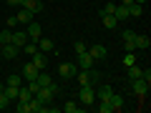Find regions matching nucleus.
Returning a JSON list of instances; mask_svg holds the SVG:
<instances>
[{
    "label": "nucleus",
    "instance_id": "f257e3e1",
    "mask_svg": "<svg viewBox=\"0 0 151 113\" xmlns=\"http://www.w3.org/2000/svg\"><path fill=\"white\" fill-rule=\"evenodd\" d=\"M78 101H81L83 106H93V103H96V91H93V86H81Z\"/></svg>",
    "mask_w": 151,
    "mask_h": 113
},
{
    "label": "nucleus",
    "instance_id": "f03ea898",
    "mask_svg": "<svg viewBox=\"0 0 151 113\" xmlns=\"http://www.w3.org/2000/svg\"><path fill=\"white\" fill-rule=\"evenodd\" d=\"M149 88H151V83L146 81V78H134V81H131V91L136 93V96H149Z\"/></svg>",
    "mask_w": 151,
    "mask_h": 113
},
{
    "label": "nucleus",
    "instance_id": "7ed1b4c3",
    "mask_svg": "<svg viewBox=\"0 0 151 113\" xmlns=\"http://www.w3.org/2000/svg\"><path fill=\"white\" fill-rule=\"evenodd\" d=\"M76 65H78L81 70H88V68H93V65H96V60H93L91 53L86 50V53H78V55H76Z\"/></svg>",
    "mask_w": 151,
    "mask_h": 113
},
{
    "label": "nucleus",
    "instance_id": "20e7f679",
    "mask_svg": "<svg viewBox=\"0 0 151 113\" xmlns=\"http://www.w3.org/2000/svg\"><path fill=\"white\" fill-rule=\"evenodd\" d=\"M58 73H60V78H76L78 65H76V63H68V60H63V63L58 65Z\"/></svg>",
    "mask_w": 151,
    "mask_h": 113
},
{
    "label": "nucleus",
    "instance_id": "39448f33",
    "mask_svg": "<svg viewBox=\"0 0 151 113\" xmlns=\"http://www.w3.org/2000/svg\"><path fill=\"white\" fill-rule=\"evenodd\" d=\"M25 33H28V38H30V40H35V43H38V38L43 35V28H40V23L30 20V23H28V28H25Z\"/></svg>",
    "mask_w": 151,
    "mask_h": 113
},
{
    "label": "nucleus",
    "instance_id": "423d86ee",
    "mask_svg": "<svg viewBox=\"0 0 151 113\" xmlns=\"http://www.w3.org/2000/svg\"><path fill=\"white\" fill-rule=\"evenodd\" d=\"M38 73H40V70H38L33 63H25V65H23V70H20V75H23V81H25V83L28 81H35Z\"/></svg>",
    "mask_w": 151,
    "mask_h": 113
},
{
    "label": "nucleus",
    "instance_id": "0eeeda50",
    "mask_svg": "<svg viewBox=\"0 0 151 113\" xmlns=\"http://www.w3.org/2000/svg\"><path fill=\"white\" fill-rule=\"evenodd\" d=\"M18 53H20V48H18V45H13V43H8V45H3V48H0V55H3L5 60L18 58Z\"/></svg>",
    "mask_w": 151,
    "mask_h": 113
},
{
    "label": "nucleus",
    "instance_id": "6e6552de",
    "mask_svg": "<svg viewBox=\"0 0 151 113\" xmlns=\"http://www.w3.org/2000/svg\"><path fill=\"white\" fill-rule=\"evenodd\" d=\"M88 53H91L93 60H106L108 50H106V45H91V48H88Z\"/></svg>",
    "mask_w": 151,
    "mask_h": 113
},
{
    "label": "nucleus",
    "instance_id": "1a4fd4ad",
    "mask_svg": "<svg viewBox=\"0 0 151 113\" xmlns=\"http://www.w3.org/2000/svg\"><path fill=\"white\" fill-rule=\"evenodd\" d=\"M20 8H25L30 13H40L43 10V0H20Z\"/></svg>",
    "mask_w": 151,
    "mask_h": 113
},
{
    "label": "nucleus",
    "instance_id": "9d476101",
    "mask_svg": "<svg viewBox=\"0 0 151 113\" xmlns=\"http://www.w3.org/2000/svg\"><path fill=\"white\" fill-rule=\"evenodd\" d=\"M53 96H55V93L50 91L48 86H45V88H38V93H35V98H38V101H40V103H45V106H48V103L53 101Z\"/></svg>",
    "mask_w": 151,
    "mask_h": 113
},
{
    "label": "nucleus",
    "instance_id": "9b49d317",
    "mask_svg": "<svg viewBox=\"0 0 151 113\" xmlns=\"http://www.w3.org/2000/svg\"><path fill=\"white\" fill-rule=\"evenodd\" d=\"M28 40H30V38H28V33H25V30H13V40H10L13 45H18V48H23V45H25Z\"/></svg>",
    "mask_w": 151,
    "mask_h": 113
},
{
    "label": "nucleus",
    "instance_id": "f8f14e48",
    "mask_svg": "<svg viewBox=\"0 0 151 113\" xmlns=\"http://www.w3.org/2000/svg\"><path fill=\"white\" fill-rule=\"evenodd\" d=\"M33 65H35L38 70H45V65H48V60H45V53L43 50H35V53H33V60H30Z\"/></svg>",
    "mask_w": 151,
    "mask_h": 113
},
{
    "label": "nucleus",
    "instance_id": "ddd939ff",
    "mask_svg": "<svg viewBox=\"0 0 151 113\" xmlns=\"http://www.w3.org/2000/svg\"><path fill=\"white\" fill-rule=\"evenodd\" d=\"M149 45H151V38L149 35H136L134 38V48L136 50H149Z\"/></svg>",
    "mask_w": 151,
    "mask_h": 113
},
{
    "label": "nucleus",
    "instance_id": "4468645a",
    "mask_svg": "<svg viewBox=\"0 0 151 113\" xmlns=\"http://www.w3.org/2000/svg\"><path fill=\"white\" fill-rule=\"evenodd\" d=\"M53 48H55V43L50 40V38H43V35L38 38V50H43V53H50Z\"/></svg>",
    "mask_w": 151,
    "mask_h": 113
},
{
    "label": "nucleus",
    "instance_id": "2eb2a0df",
    "mask_svg": "<svg viewBox=\"0 0 151 113\" xmlns=\"http://www.w3.org/2000/svg\"><path fill=\"white\" fill-rule=\"evenodd\" d=\"M33 15H35V13H30V10H25V8H20V13H18V25H28V23L33 20Z\"/></svg>",
    "mask_w": 151,
    "mask_h": 113
},
{
    "label": "nucleus",
    "instance_id": "dca6fc26",
    "mask_svg": "<svg viewBox=\"0 0 151 113\" xmlns=\"http://www.w3.org/2000/svg\"><path fill=\"white\" fill-rule=\"evenodd\" d=\"M108 103H111V111H121V108H124V96H119V93H111Z\"/></svg>",
    "mask_w": 151,
    "mask_h": 113
},
{
    "label": "nucleus",
    "instance_id": "f3484780",
    "mask_svg": "<svg viewBox=\"0 0 151 113\" xmlns=\"http://www.w3.org/2000/svg\"><path fill=\"white\" fill-rule=\"evenodd\" d=\"M113 18L119 23H124L126 18H129V5H116V10H113Z\"/></svg>",
    "mask_w": 151,
    "mask_h": 113
},
{
    "label": "nucleus",
    "instance_id": "a211bd4d",
    "mask_svg": "<svg viewBox=\"0 0 151 113\" xmlns=\"http://www.w3.org/2000/svg\"><path fill=\"white\" fill-rule=\"evenodd\" d=\"M35 83L40 88H45V86H50V83H53V78H50L48 73H43V70H40V73H38V78H35Z\"/></svg>",
    "mask_w": 151,
    "mask_h": 113
},
{
    "label": "nucleus",
    "instance_id": "6ab92c4d",
    "mask_svg": "<svg viewBox=\"0 0 151 113\" xmlns=\"http://www.w3.org/2000/svg\"><path fill=\"white\" fill-rule=\"evenodd\" d=\"M101 20H103V25H106L108 30H113V28L119 25V20H116L113 15H106V13H101Z\"/></svg>",
    "mask_w": 151,
    "mask_h": 113
},
{
    "label": "nucleus",
    "instance_id": "aec40b11",
    "mask_svg": "<svg viewBox=\"0 0 151 113\" xmlns=\"http://www.w3.org/2000/svg\"><path fill=\"white\" fill-rule=\"evenodd\" d=\"M18 91H20V86H5L3 88V93H5L10 101H18Z\"/></svg>",
    "mask_w": 151,
    "mask_h": 113
},
{
    "label": "nucleus",
    "instance_id": "412c9836",
    "mask_svg": "<svg viewBox=\"0 0 151 113\" xmlns=\"http://www.w3.org/2000/svg\"><path fill=\"white\" fill-rule=\"evenodd\" d=\"M13 40V30L10 28H3V30H0V45H8Z\"/></svg>",
    "mask_w": 151,
    "mask_h": 113
},
{
    "label": "nucleus",
    "instance_id": "4be33fe9",
    "mask_svg": "<svg viewBox=\"0 0 151 113\" xmlns=\"http://www.w3.org/2000/svg\"><path fill=\"white\" fill-rule=\"evenodd\" d=\"M141 13H144V5H139V3H131L129 5V18H139Z\"/></svg>",
    "mask_w": 151,
    "mask_h": 113
},
{
    "label": "nucleus",
    "instance_id": "5701e85b",
    "mask_svg": "<svg viewBox=\"0 0 151 113\" xmlns=\"http://www.w3.org/2000/svg\"><path fill=\"white\" fill-rule=\"evenodd\" d=\"M63 111H65V113H81L83 108L78 106V103H76V101H68V103H65V106H63Z\"/></svg>",
    "mask_w": 151,
    "mask_h": 113
},
{
    "label": "nucleus",
    "instance_id": "b1692460",
    "mask_svg": "<svg viewBox=\"0 0 151 113\" xmlns=\"http://www.w3.org/2000/svg\"><path fill=\"white\" fill-rule=\"evenodd\" d=\"M88 81H91V86H96V83H101V73H98L96 68H88Z\"/></svg>",
    "mask_w": 151,
    "mask_h": 113
},
{
    "label": "nucleus",
    "instance_id": "393cba45",
    "mask_svg": "<svg viewBox=\"0 0 151 113\" xmlns=\"http://www.w3.org/2000/svg\"><path fill=\"white\" fill-rule=\"evenodd\" d=\"M5 86H23V75L20 73H13L10 78L5 81Z\"/></svg>",
    "mask_w": 151,
    "mask_h": 113
},
{
    "label": "nucleus",
    "instance_id": "a878e982",
    "mask_svg": "<svg viewBox=\"0 0 151 113\" xmlns=\"http://www.w3.org/2000/svg\"><path fill=\"white\" fill-rule=\"evenodd\" d=\"M141 70L144 68H139V65H129V81H134V78H141Z\"/></svg>",
    "mask_w": 151,
    "mask_h": 113
},
{
    "label": "nucleus",
    "instance_id": "bb28decb",
    "mask_svg": "<svg viewBox=\"0 0 151 113\" xmlns=\"http://www.w3.org/2000/svg\"><path fill=\"white\" fill-rule=\"evenodd\" d=\"M76 78H78V83H81V86H91V81H88V70H81V73H76Z\"/></svg>",
    "mask_w": 151,
    "mask_h": 113
},
{
    "label": "nucleus",
    "instance_id": "cd10ccee",
    "mask_svg": "<svg viewBox=\"0 0 151 113\" xmlns=\"http://www.w3.org/2000/svg\"><path fill=\"white\" fill-rule=\"evenodd\" d=\"M134 63H136L134 50H126V55H124V65H134Z\"/></svg>",
    "mask_w": 151,
    "mask_h": 113
},
{
    "label": "nucleus",
    "instance_id": "c85d7f7f",
    "mask_svg": "<svg viewBox=\"0 0 151 113\" xmlns=\"http://www.w3.org/2000/svg\"><path fill=\"white\" fill-rule=\"evenodd\" d=\"M15 111H18V113H30V101H28V103H23V101H18V106H15Z\"/></svg>",
    "mask_w": 151,
    "mask_h": 113
},
{
    "label": "nucleus",
    "instance_id": "c756f323",
    "mask_svg": "<svg viewBox=\"0 0 151 113\" xmlns=\"http://www.w3.org/2000/svg\"><path fill=\"white\" fill-rule=\"evenodd\" d=\"M73 50H76V55H78V53H86V43H83V40H76Z\"/></svg>",
    "mask_w": 151,
    "mask_h": 113
},
{
    "label": "nucleus",
    "instance_id": "7c9ffc66",
    "mask_svg": "<svg viewBox=\"0 0 151 113\" xmlns=\"http://www.w3.org/2000/svg\"><path fill=\"white\" fill-rule=\"evenodd\" d=\"M121 38H124V43H131V40L136 38V33L134 30H124V33H121Z\"/></svg>",
    "mask_w": 151,
    "mask_h": 113
},
{
    "label": "nucleus",
    "instance_id": "2f4dec72",
    "mask_svg": "<svg viewBox=\"0 0 151 113\" xmlns=\"http://www.w3.org/2000/svg\"><path fill=\"white\" fill-rule=\"evenodd\" d=\"M10 103H13V101H10V98L5 96V93H0V111H3V108H8Z\"/></svg>",
    "mask_w": 151,
    "mask_h": 113
},
{
    "label": "nucleus",
    "instance_id": "473e14b6",
    "mask_svg": "<svg viewBox=\"0 0 151 113\" xmlns=\"http://www.w3.org/2000/svg\"><path fill=\"white\" fill-rule=\"evenodd\" d=\"M113 10H116V5H113V3H106V8H103L101 13H106V15H113Z\"/></svg>",
    "mask_w": 151,
    "mask_h": 113
},
{
    "label": "nucleus",
    "instance_id": "72a5a7b5",
    "mask_svg": "<svg viewBox=\"0 0 151 113\" xmlns=\"http://www.w3.org/2000/svg\"><path fill=\"white\" fill-rule=\"evenodd\" d=\"M15 25H18V18H15V15H13V18H8V20H5V28H10V30H13Z\"/></svg>",
    "mask_w": 151,
    "mask_h": 113
},
{
    "label": "nucleus",
    "instance_id": "f704fd0d",
    "mask_svg": "<svg viewBox=\"0 0 151 113\" xmlns=\"http://www.w3.org/2000/svg\"><path fill=\"white\" fill-rule=\"evenodd\" d=\"M8 5H20V0H5Z\"/></svg>",
    "mask_w": 151,
    "mask_h": 113
},
{
    "label": "nucleus",
    "instance_id": "c9c22d12",
    "mask_svg": "<svg viewBox=\"0 0 151 113\" xmlns=\"http://www.w3.org/2000/svg\"><path fill=\"white\" fill-rule=\"evenodd\" d=\"M131 3H134V0H121V5H131Z\"/></svg>",
    "mask_w": 151,
    "mask_h": 113
},
{
    "label": "nucleus",
    "instance_id": "e433bc0d",
    "mask_svg": "<svg viewBox=\"0 0 151 113\" xmlns=\"http://www.w3.org/2000/svg\"><path fill=\"white\" fill-rule=\"evenodd\" d=\"M134 3H139V5H146V0H134Z\"/></svg>",
    "mask_w": 151,
    "mask_h": 113
},
{
    "label": "nucleus",
    "instance_id": "4c0bfd02",
    "mask_svg": "<svg viewBox=\"0 0 151 113\" xmlns=\"http://www.w3.org/2000/svg\"><path fill=\"white\" fill-rule=\"evenodd\" d=\"M0 48H3V45H0Z\"/></svg>",
    "mask_w": 151,
    "mask_h": 113
}]
</instances>
